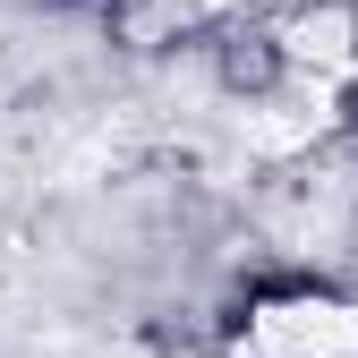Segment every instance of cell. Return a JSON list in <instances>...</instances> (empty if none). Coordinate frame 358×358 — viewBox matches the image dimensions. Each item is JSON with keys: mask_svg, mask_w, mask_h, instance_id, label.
I'll return each mask as SVG.
<instances>
[{"mask_svg": "<svg viewBox=\"0 0 358 358\" xmlns=\"http://www.w3.org/2000/svg\"><path fill=\"white\" fill-rule=\"evenodd\" d=\"M239 358H358V307L333 290H282L248 316Z\"/></svg>", "mask_w": 358, "mask_h": 358, "instance_id": "obj_1", "label": "cell"}, {"mask_svg": "<svg viewBox=\"0 0 358 358\" xmlns=\"http://www.w3.org/2000/svg\"><path fill=\"white\" fill-rule=\"evenodd\" d=\"M205 26H213L205 0H111V34L128 52H171V43H188Z\"/></svg>", "mask_w": 358, "mask_h": 358, "instance_id": "obj_2", "label": "cell"}]
</instances>
